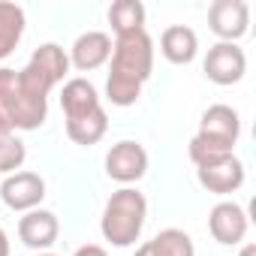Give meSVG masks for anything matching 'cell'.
Listing matches in <instances>:
<instances>
[{
	"instance_id": "obj_19",
	"label": "cell",
	"mask_w": 256,
	"mask_h": 256,
	"mask_svg": "<svg viewBox=\"0 0 256 256\" xmlns=\"http://www.w3.org/2000/svg\"><path fill=\"white\" fill-rule=\"evenodd\" d=\"M108 24H112L114 36L145 30V6L139 0H118V4L108 6Z\"/></svg>"
},
{
	"instance_id": "obj_11",
	"label": "cell",
	"mask_w": 256,
	"mask_h": 256,
	"mask_svg": "<svg viewBox=\"0 0 256 256\" xmlns=\"http://www.w3.org/2000/svg\"><path fill=\"white\" fill-rule=\"evenodd\" d=\"M108 58H112V40H108V34H102V30H88V34H82V36L72 42V54H70L72 66L82 70V72H90V70L102 66Z\"/></svg>"
},
{
	"instance_id": "obj_14",
	"label": "cell",
	"mask_w": 256,
	"mask_h": 256,
	"mask_svg": "<svg viewBox=\"0 0 256 256\" xmlns=\"http://www.w3.org/2000/svg\"><path fill=\"white\" fill-rule=\"evenodd\" d=\"M136 256H196L193 238L181 229H163L151 241H145Z\"/></svg>"
},
{
	"instance_id": "obj_8",
	"label": "cell",
	"mask_w": 256,
	"mask_h": 256,
	"mask_svg": "<svg viewBox=\"0 0 256 256\" xmlns=\"http://www.w3.org/2000/svg\"><path fill=\"white\" fill-rule=\"evenodd\" d=\"M0 196L12 211H34L46 199V181L36 172H12L0 184Z\"/></svg>"
},
{
	"instance_id": "obj_12",
	"label": "cell",
	"mask_w": 256,
	"mask_h": 256,
	"mask_svg": "<svg viewBox=\"0 0 256 256\" xmlns=\"http://www.w3.org/2000/svg\"><path fill=\"white\" fill-rule=\"evenodd\" d=\"M60 108L66 114V120L82 118V114H90L94 108H100L96 88L88 78H70L64 84V90H60Z\"/></svg>"
},
{
	"instance_id": "obj_2",
	"label": "cell",
	"mask_w": 256,
	"mask_h": 256,
	"mask_svg": "<svg viewBox=\"0 0 256 256\" xmlns=\"http://www.w3.org/2000/svg\"><path fill=\"white\" fill-rule=\"evenodd\" d=\"M238 136H241L238 112L229 108V106H223V102L208 106L205 114H202V120H199V133L190 142V160L196 166L211 163V160H220V157L232 154Z\"/></svg>"
},
{
	"instance_id": "obj_3",
	"label": "cell",
	"mask_w": 256,
	"mask_h": 256,
	"mask_svg": "<svg viewBox=\"0 0 256 256\" xmlns=\"http://www.w3.org/2000/svg\"><path fill=\"white\" fill-rule=\"evenodd\" d=\"M145 217H148L145 196L133 187H120L118 193H112V199L102 208V220H100L102 238L112 241L114 247H130L142 235Z\"/></svg>"
},
{
	"instance_id": "obj_1",
	"label": "cell",
	"mask_w": 256,
	"mask_h": 256,
	"mask_svg": "<svg viewBox=\"0 0 256 256\" xmlns=\"http://www.w3.org/2000/svg\"><path fill=\"white\" fill-rule=\"evenodd\" d=\"M154 70V42L148 30L124 34L112 46V72L106 82V94L114 106H133L142 96V84Z\"/></svg>"
},
{
	"instance_id": "obj_24",
	"label": "cell",
	"mask_w": 256,
	"mask_h": 256,
	"mask_svg": "<svg viewBox=\"0 0 256 256\" xmlns=\"http://www.w3.org/2000/svg\"><path fill=\"white\" fill-rule=\"evenodd\" d=\"M40 256H54V253H40Z\"/></svg>"
},
{
	"instance_id": "obj_15",
	"label": "cell",
	"mask_w": 256,
	"mask_h": 256,
	"mask_svg": "<svg viewBox=\"0 0 256 256\" xmlns=\"http://www.w3.org/2000/svg\"><path fill=\"white\" fill-rule=\"evenodd\" d=\"M30 66L54 88V84H60L64 82V76H66V70H70V58L64 54V48L60 46H54V42H46V46H40L36 52H34V58H30Z\"/></svg>"
},
{
	"instance_id": "obj_22",
	"label": "cell",
	"mask_w": 256,
	"mask_h": 256,
	"mask_svg": "<svg viewBox=\"0 0 256 256\" xmlns=\"http://www.w3.org/2000/svg\"><path fill=\"white\" fill-rule=\"evenodd\" d=\"M0 256H10V238L4 229H0Z\"/></svg>"
},
{
	"instance_id": "obj_9",
	"label": "cell",
	"mask_w": 256,
	"mask_h": 256,
	"mask_svg": "<svg viewBox=\"0 0 256 256\" xmlns=\"http://www.w3.org/2000/svg\"><path fill=\"white\" fill-rule=\"evenodd\" d=\"M208 229H211L214 241H220L226 247L241 244L247 235V211L235 202H220L208 214Z\"/></svg>"
},
{
	"instance_id": "obj_17",
	"label": "cell",
	"mask_w": 256,
	"mask_h": 256,
	"mask_svg": "<svg viewBox=\"0 0 256 256\" xmlns=\"http://www.w3.org/2000/svg\"><path fill=\"white\" fill-rule=\"evenodd\" d=\"M18 112V72L0 66V136L16 130Z\"/></svg>"
},
{
	"instance_id": "obj_10",
	"label": "cell",
	"mask_w": 256,
	"mask_h": 256,
	"mask_svg": "<svg viewBox=\"0 0 256 256\" xmlns=\"http://www.w3.org/2000/svg\"><path fill=\"white\" fill-rule=\"evenodd\" d=\"M58 232H60L58 217L52 211H42V208H34L18 220V238L30 250H48L58 241Z\"/></svg>"
},
{
	"instance_id": "obj_16",
	"label": "cell",
	"mask_w": 256,
	"mask_h": 256,
	"mask_svg": "<svg viewBox=\"0 0 256 256\" xmlns=\"http://www.w3.org/2000/svg\"><path fill=\"white\" fill-rule=\"evenodd\" d=\"M108 130V118H106V108H94L90 114H82V118H72L66 120V136L76 142V145H96Z\"/></svg>"
},
{
	"instance_id": "obj_4",
	"label": "cell",
	"mask_w": 256,
	"mask_h": 256,
	"mask_svg": "<svg viewBox=\"0 0 256 256\" xmlns=\"http://www.w3.org/2000/svg\"><path fill=\"white\" fill-rule=\"evenodd\" d=\"M145 172H148V151L139 142L124 139L112 145V151L106 154V175L118 184H133L145 178Z\"/></svg>"
},
{
	"instance_id": "obj_6",
	"label": "cell",
	"mask_w": 256,
	"mask_h": 256,
	"mask_svg": "<svg viewBox=\"0 0 256 256\" xmlns=\"http://www.w3.org/2000/svg\"><path fill=\"white\" fill-rule=\"evenodd\" d=\"M208 24L220 42H235L250 28V10L244 0H214L208 10Z\"/></svg>"
},
{
	"instance_id": "obj_18",
	"label": "cell",
	"mask_w": 256,
	"mask_h": 256,
	"mask_svg": "<svg viewBox=\"0 0 256 256\" xmlns=\"http://www.w3.org/2000/svg\"><path fill=\"white\" fill-rule=\"evenodd\" d=\"M24 36V10L16 4H0V60L10 58Z\"/></svg>"
},
{
	"instance_id": "obj_13",
	"label": "cell",
	"mask_w": 256,
	"mask_h": 256,
	"mask_svg": "<svg viewBox=\"0 0 256 256\" xmlns=\"http://www.w3.org/2000/svg\"><path fill=\"white\" fill-rule=\"evenodd\" d=\"M160 52L169 64H190L199 52V40H196V30L184 28V24H175V28H166L163 36H160Z\"/></svg>"
},
{
	"instance_id": "obj_5",
	"label": "cell",
	"mask_w": 256,
	"mask_h": 256,
	"mask_svg": "<svg viewBox=\"0 0 256 256\" xmlns=\"http://www.w3.org/2000/svg\"><path fill=\"white\" fill-rule=\"evenodd\" d=\"M247 72V58H244V48H238L235 42H217L208 48V58H205V76L214 82V84H235L241 82Z\"/></svg>"
},
{
	"instance_id": "obj_21",
	"label": "cell",
	"mask_w": 256,
	"mask_h": 256,
	"mask_svg": "<svg viewBox=\"0 0 256 256\" xmlns=\"http://www.w3.org/2000/svg\"><path fill=\"white\" fill-rule=\"evenodd\" d=\"M72 256H108V253H106L100 244H84V247H78Z\"/></svg>"
},
{
	"instance_id": "obj_20",
	"label": "cell",
	"mask_w": 256,
	"mask_h": 256,
	"mask_svg": "<svg viewBox=\"0 0 256 256\" xmlns=\"http://www.w3.org/2000/svg\"><path fill=\"white\" fill-rule=\"evenodd\" d=\"M24 157H28V148H24L22 139H16L12 133L0 136V172H16V169H22Z\"/></svg>"
},
{
	"instance_id": "obj_23",
	"label": "cell",
	"mask_w": 256,
	"mask_h": 256,
	"mask_svg": "<svg viewBox=\"0 0 256 256\" xmlns=\"http://www.w3.org/2000/svg\"><path fill=\"white\" fill-rule=\"evenodd\" d=\"M238 256H256V244H244Z\"/></svg>"
},
{
	"instance_id": "obj_7",
	"label": "cell",
	"mask_w": 256,
	"mask_h": 256,
	"mask_svg": "<svg viewBox=\"0 0 256 256\" xmlns=\"http://www.w3.org/2000/svg\"><path fill=\"white\" fill-rule=\"evenodd\" d=\"M196 178H199V184L208 193L226 196V193H235L244 184V166H241V160L235 154H226L220 160H211V163L196 166Z\"/></svg>"
}]
</instances>
